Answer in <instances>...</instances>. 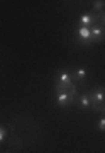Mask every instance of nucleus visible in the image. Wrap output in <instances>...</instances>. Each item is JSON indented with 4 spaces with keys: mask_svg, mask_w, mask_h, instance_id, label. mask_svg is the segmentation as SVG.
I'll list each match as a JSON object with an SVG mask.
<instances>
[{
    "mask_svg": "<svg viewBox=\"0 0 105 153\" xmlns=\"http://www.w3.org/2000/svg\"><path fill=\"white\" fill-rule=\"evenodd\" d=\"M54 102L58 107H63V109H66L70 105L75 104V100H76V95L78 92H56L54 94Z\"/></svg>",
    "mask_w": 105,
    "mask_h": 153,
    "instance_id": "f257e3e1",
    "label": "nucleus"
},
{
    "mask_svg": "<svg viewBox=\"0 0 105 153\" xmlns=\"http://www.w3.org/2000/svg\"><path fill=\"white\" fill-rule=\"evenodd\" d=\"M87 92H88L92 102L105 104V87H93V88H88Z\"/></svg>",
    "mask_w": 105,
    "mask_h": 153,
    "instance_id": "f03ea898",
    "label": "nucleus"
},
{
    "mask_svg": "<svg viewBox=\"0 0 105 153\" xmlns=\"http://www.w3.org/2000/svg\"><path fill=\"white\" fill-rule=\"evenodd\" d=\"M56 83L58 85H63V87H70V85H73V75L70 70H59V73H58V76H56Z\"/></svg>",
    "mask_w": 105,
    "mask_h": 153,
    "instance_id": "7ed1b4c3",
    "label": "nucleus"
},
{
    "mask_svg": "<svg viewBox=\"0 0 105 153\" xmlns=\"http://www.w3.org/2000/svg\"><path fill=\"white\" fill-rule=\"evenodd\" d=\"M75 104L83 111H90L92 109V100H90V95L88 92H82L76 95V100H75Z\"/></svg>",
    "mask_w": 105,
    "mask_h": 153,
    "instance_id": "20e7f679",
    "label": "nucleus"
},
{
    "mask_svg": "<svg viewBox=\"0 0 105 153\" xmlns=\"http://www.w3.org/2000/svg\"><path fill=\"white\" fill-rule=\"evenodd\" d=\"M90 34H92V43H102L105 39V29L100 24H93L90 27Z\"/></svg>",
    "mask_w": 105,
    "mask_h": 153,
    "instance_id": "39448f33",
    "label": "nucleus"
},
{
    "mask_svg": "<svg viewBox=\"0 0 105 153\" xmlns=\"http://www.w3.org/2000/svg\"><path fill=\"white\" fill-rule=\"evenodd\" d=\"M76 39H78V41H83L85 44H92L90 27H82V26H78V29H76Z\"/></svg>",
    "mask_w": 105,
    "mask_h": 153,
    "instance_id": "423d86ee",
    "label": "nucleus"
},
{
    "mask_svg": "<svg viewBox=\"0 0 105 153\" xmlns=\"http://www.w3.org/2000/svg\"><path fill=\"white\" fill-rule=\"evenodd\" d=\"M71 75H73V82L83 83L85 82V78H87V75H88V71H87L85 66H76V68L71 71Z\"/></svg>",
    "mask_w": 105,
    "mask_h": 153,
    "instance_id": "0eeeda50",
    "label": "nucleus"
},
{
    "mask_svg": "<svg viewBox=\"0 0 105 153\" xmlns=\"http://www.w3.org/2000/svg\"><path fill=\"white\" fill-rule=\"evenodd\" d=\"M97 129L102 131V133H105V116L98 119V123H97Z\"/></svg>",
    "mask_w": 105,
    "mask_h": 153,
    "instance_id": "6e6552de",
    "label": "nucleus"
},
{
    "mask_svg": "<svg viewBox=\"0 0 105 153\" xmlns=\"http://www.w3.org/2000/svg\"><path fill=\"white\" fill-rule=\"evenodd\" d=\"M4 140H7V129L4 126H0V143L4 141Z\"/></svg>",
    "mask_w": 105,
    "mask_h": 153,
    "instance_id": "1a4fd4ad",
    "label": "nucleus"
},
{
    "mask_svg": "<svg viewBox=\"0 0 105 153\" xmlns=\"http://www.w3.org/2000/svg\"><path fill=\"white\" fill-rule=\"evenodd\" d=\"M4 153H10V152H4Z\"/></svg>",
    "mask_w": 105,
    "mask_h": 153,
    "instance_id": "9d476101",
    "label": "nucleus"
}]
</instances>
